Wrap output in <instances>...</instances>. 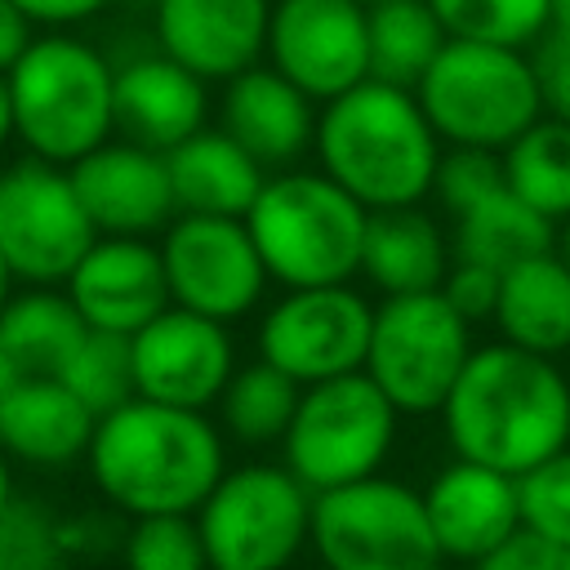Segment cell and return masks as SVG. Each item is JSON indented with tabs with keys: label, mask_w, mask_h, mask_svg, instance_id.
<instances>
[{
	"label": "cell",
	"mask_w": 570,
	"mask_h": 570,
	"mask_svg": "<svg viewBox=\"0 0 570 570\" xmlns=\"http://www.w3.org/2000/svg\"><path fill=\"white\" fill-rule=\"evenodd\" d=\"M365 218L370 209L352 200L334 178L285 169L263 183L245 227L272 281L285 289H312L347 285L361 272Z\"/></svg>",
	"instance_id": "cell-5"
},
{
	"label": "cell",
	"mask_w": 570,
	"mask_h": 570,
	"mask_svg": "<svg viewBox=\"0 0 570 570\" xmlns=\"http://www.w3.org/2000/svg\"><path fill=\"white\" fill-rule=\"evenodd\" d=\"M370 80L419 89L436 53L445 49V27L428 0H383L370 4Z\"/></svg>",
	"instance_id": "cell-28"
},
{
	"label": "cell",
	"mask_w": 570,
	"mask_h": 570,
	"mask_svg": "<svg viewBox=\"0 0 570 570\" xmlns=\"http://www.w3.org/2000/svg\"><path fill=\"white\" fill-rule=\"evenodd\" d=\"M62 517L36 499H13L0 512V570H67Z\"/></svg>",
	"instance_id": "cell-34"
},
{
	"label": "cell",
	"mask_w": 570,
	"mask_h": 570,
	"mask_svg": "<svg viewBox=\"0 0 570 570\" xmlns=\"http://www.w3.org/2000/svg\"><path fill=\"white\" fill-rule=\"evenodd\" d=\"M89 325L53 285H31L13 294L0 312V352L18 365L22 379H58L76 347L85 343Z\"/></svg>",
	"instance_id": "cell-27"
},
{
	"label": "cell",
	"mask_w": 570,
	"mask_h": 570,
	"mask_svg": "<svg viewBox=\"0 0 570 570\" xmlns=\"http://www.w3.org/2000/svg\"><path fill=\"white\" fill-rule=\"evenodd\" d=\"M94 490L120 517H196L227 472V441L200 410L125 401L102 414L85 454Z\"/></svg>",
	"instance_id": "cell-2"
},
{
	"label": "cell",
	"mask_w": 570,
	"mask_h": 570,
	"mask_svg": "<svg viewBox=\"0 0 570 570\" xmlns=\"http://www.w3.org/2000/svg\"><path fill=\"white\" fill-rule=\"evenodd\" d=\"M125 570H209L196 517H134L120 534Z\"/></svg>",
	"instance_id": "cell-33"
},
{
	"label": "cell",
	"mask_w": 570,
	"mask_h": 570,
	"mask_svg": "<svg viewBox=\"0 0 570 570\" xmlns=\"http://www.w3.org/2000/svg\"><path fill=\"white\" fill-rule=\"evenodd\" d=\"M423 508L441 557L463 566H476L521 530L517 476L468 459H450L432 472V481L423 485Z\"/></svg>",
	"instance_id": "cell-18"
},
{
	"label": "cell",
	"mask_w": 570,
	"mask_h": 570,
	"mask_svg": "<svg viewBox=\"0 0 570 570\" xmlns=\"http://www.w3.org/2000/svg\"><path fill=\"white\" fill-rule=\"evenodd\" d=\"M450 40L525 49L543 40L552 0H428Z\"/></svg>",
	"instance_id": "cell-31"
},
{
	"label": "cell",
	"mask_w": 570,
	"mask_h": 570,
	"mask_svg": "<svg viewBox=\"0 0 570 570\" xmlns=\"http://www.w3.org/2000/svg\"><path fill=\"white\" fill-rule=\"evenodd\" d=\"M450 263H454L450 236L441 232V223L428 209H419V205L370 209L365 245H361V276L383 298L441 289Z\"/></svg>",
	"instance_id": "cell-23"
},
{
	"label": "cell",
	"mask_w": 570,
	"mask_h": 570,
	"mask_svg": "<svg viewBox=\"0 0 570 570\" xmlns=\"http://www.w3.org/2000/svg\"><path fill=\"white\" fill-rule=\"evenodd\" d=\"M414 98L436 138L481 151L512 147L543 116L534 62L521 49L476 40H445Z\"/></svg>",
	"instance_id": "cell-6"
},
{
	"label": "cell",
	"mask_w": 570,
	"mask_h": 570,
	"mask_svg": "<svg viewBox=\"0 0 570 570\" xmlns=\"http://www.w3.org/2000/svg\"><path fill=\"white\" fill-rule=\"evenodd\" d=\"M396 423V405L374 387L365 370L312 383L298 392V410L281 441V463L312 494L365 481L392 454Z\"/></svg>",
	"instance_id": "cell-7"
},
{
	"label": "cell",
	"mask_w": 570,
	"mask_h": 570,
	"mask_svg": "<svg viewBox=\"0 0 570 570\" xmlns=\"http://www.w3.org/2000/svg\"><path fill=\"white\" fill-rule=\"evenodd\" d=\"M499 338L534 356L570 352V272L557 254H539L499 276Z\"/></svg>",
	"instance_id": "cell-25"
},
{
	"label": "cell",
	"mask_w": 570,
	"mask_h": 570,
	"mask_svg": "<svg viewBox=\"0 0 570 570\" xmlns=\"http://www.w3.org/2000/svg\"><path fill=\"white\" fill-rule=\"evenodd\" d=\"M134 387L142 401L209 410L218 405L227 379L236 374V343L227 325L196 316L187 307H165L134 338Z\"/></svg>",
	"instance_id": "cell-15"
},
{
	"label": "cell",
	"mask_w": 570,
	"mask_h": 570,
	"mask_svg": "<svg viewBox=\"0 0 570 570\" xmlns=\"http://www.w3.org/2000/svg\"><path fill=\"white\" fill-rule=\"evenodd\" d=\"M94 428V410L62 379H18L0 410V450L9 463L58 472L89 454Z\"/></svg>",
	"instance_id": "cell-22"
},
{
	"label": "cell",
	"mask_w": 570,
	"mask_h": 570,
	"mask_svg": "<svg viewBox=\"0 0 570 570\" xmlns=\"http://www.w3.org/2000/svg\"><path fill=\"white\" fill-rule=\"evenodd\" d=\"M160 263L169 281V303L218 325L249 316L272 281L245 218L178 214L160 232Z\"/></svg>",
	"instance_id": "cell-12"
},
{
	"label": "cell",
	"mask_w": 570,
	"mask_h": 570,
	"mask_svg": "<svg viewBox=\"0 0 570 570\" xmlns=\"http://www.w3.org/2000/svg\"><path fill=\"white\" fill-rule=\"evenodd\" d=\"M312 552L325 570H441L423 490L396 476H365L312 499Z\"/></svg>",
	"instance_id": "cell-8"
},
{
	"label": "cell",
	"mask_w": 570,
	"mask_h": 570,
	"mask_svg": "<svg viewBox=\"0 0 570 570\" xmlns=\"http://www.w3.org/2000/svg\"><path fill=\"white\" fill-rule=\"evenodd\" d=\"M98 240L71 174L40 156L0 169V258L22 285H58Z\"/></svg>",
	"instance_id": "cell-11"
},
{
	"label": "cell",
	"mask_w": 570,
	"mask_h": 570,
	"mask_svg": "<svg viewBox=\"0 0 570 570\" xmlns=\"http://www.w3.org/2000/svg\"><path fill=\"white\" fill-rule=\"evenodd\" d=\"M530 62H534V76H539L543 111H548L552 120H566V125H570V45L543 36V40H539V53H534Z\"/></svg>",
	"instance_id": "cell-39"
},
{
	"label": "cell",
	"mask_w": 570,
	"mask_h": 570,
	"mask_svg": "<svg viewBox=\"0 0 570 570\" xmlns=\"http://www.w3.org/2000/svg\"><path fill=\"white\" fill-rule=\"evenodd\" d=\"M267 0H156V45L200 80H232L267 49Z\"/></svg>",
	"instance_id": "cell-19"
},
{
	"label": "cell",
	"mask_w": 570,
	"mask_h": 570,
	"mask_svg": "<svg viewBox=\"0 0 570 570\" xmlns=\"http://www.w3.org/2000/svg\"><path fill=\"white\" fill-rule=\"evenodd\" d=\"M566 356H570V352H566Z\"/></svg>",
	"instance_id": "cell-50"
},
{
	"label": "cell",
	"mask_w": 570,
	"mask_h": 570,
	"mask_svg": "<svg viewBox=\"0 0 570 570\" xmlns=\"http://www.w3.org/2000/svg\"><path fill=\"white\" fill-rule=\"evenodd\" d=\"M374 307L352 285L285 289L258 321V361L289 374L298 387L356 374L365 365Z\"/></svg>",
	"instance_id": "cell-13"
},
{
	"label": "cell",
	"mask_w": 570,
	"mask_h": 570,
	"mask_svg": "<svg viewBox=\"0 0 570 570\" xmlns=\"http://www.w3.org/2000/svg\"><path fill=\"white\" fill-rule=\"evenodd\" d=\"M521 530L570 548V445L517 476Z\"/></svg>",
	"instance_id": "cell-35"
},
{
	"label": "cell",
	"mask_w": 570,
	"mask_h": 570,
	"mask_svg": "<svg viewBox=\"0 0 570 570\" xmlns=\"http://www.w3.org/2000/svg\"><path fill=\"white\" fill-rule=\"evenodd\" d=\"M129 4H151V9H156V0H129Z\"/></svg>",
	"instance_id": "cell-48"
},
{
	"label": "cell",
	"mask_w": 570,
	"mask_h": 570,
	"mask_svg": "<svg viewBox=\"0 0 570 570\" xmlns=\"http://www.w3.org/2000/svg\"><path fill=\"white\" fill-rule=\"evenodd\" d=\"M13 138V102H9V80L0 76V147Z\"/></svg>",
	"instance_id": "cell-43"
},
{
	"label": "cell",
	"mask_w": 570,
	"mask_h": 570,
	"mask_svg": "<svg viewBox=\"0 0 570 570\" xmlns=\"http://www.w3.org/2000/svg\"><path fill=\"white\" fill-rule=\"evenodd\" d=\"M441 294H445V303H450L468 325L494 321L499 272H490V267H472V263H450V272H445V281H441Z\"/></svg>",
	"instance_id": "cell-37"
},
{
	"label": "cell",
	"mask_w": 570,
	"mask_h": 570,
	"mask_svg": "<svg viewBox=\"0 0 570 570\" xmlns=\"http://www.w3.org/2000/svg\"><path fill=\"white\" fill-rule=\"evenodd\" d=\"M552 40H566L570 45V0H552V13H548V31Z\"/></svg>",
	"instance_id": "cell-42"
},
{
	"label": "cell",
	"mask_w": 570,
	"mask_h": 570,
	"mask_svg": "<svg viewBox=\"0 0 570 570\" xmlns=\"http://www.w3.org/2000/svg\"><path fill=\"white\" fill-rule=\"evenodd\" d=\"M552 254L566 263V272H570V218H561L557 223V240H552Z\"/></svg>",
	"instance_id": "cell-46"
},
{
	"label": "cell",
	"mask_w": 570,
	"mask_h": 570,
	"mask_svg": "<svg viewBox=\"0 0 570 570\" xmlns=\"http://www.w3.org/2000/svg\"><path fill=\"white\" fill-rule=\"evenodd\" d=\"M298 383L267 361L236 365L218 396V432L236 445H281L298 410Z\"/></svg>",
	"instance_id": "cell-29"
},
{
	"label": "cell",
	"mask_w": 570,
	"mask_h": 570,
	"mask_svg": "<svg viewBox=\"0 0 570 570\" xmlns=\"http://www.w3.org/2000/svg\"><path fill=\"white\" fill-rule=\"evenodd\" d=\"M71 187L98 236H151L178 218L169 165L160 151L134 147L125 138H107L71 169Z\"/></svg>",
	"instance_id": "cell-16"
},
{
	"label": "cell",
	"mask_w": 570,
	"mask_h": 570,
	"mask_svg": "<svg viewBox=\"0 0 570 570\" xmlns=\"http://www.w3.org/2000/svg\"><path fill=\"white\" fill-rule=\"evenodd\" d=\"M13 298V272L4 267V258H0V312H4V303Z\"/></svg>",
	"instance_id": "cell-47"
},
{
	"label": "cell",
	"mask_w": 570,
	"mask_h": 570,
	"mask_svg": "<svg viewBox=\"0 0 570 570\" xmlns=\"http://www.w3.org/2000/svg\"><path fill=\"white\" fill-rule=\"evenodd\" d=\"M472 356V325L441 289L383 298L370 321L365 374L396 414H441L450 387Z\"/></svg>",
	"instance_id": "cell-10"
},
{
	"label": "cell",
	"mask_w": 570,
	"mask_h": 570,
	"mask_svg": "<svg viewBox=\"0 0 570 570\" xmlns=\"http://www.w3.org/2000/svg\"><path fill=\"white\" fill-rule=\"evenodd\" d=\"M31 40H36V36H31L27 13H22L13 0H0V76H9V67L27 53Z\"/></svg>",
	"instance_id": "cell-41"
},
{
	"label": "cell",
	"mask_w": 570,
	"mask_h": 570,
	"mask_svg": "<svg viewBox=\"0 0 570 570\" xmlns=\"http://www.w3.org/2000/svg\"><path fill=\"white\" fill-rule=\"evenodd\" d=\"M552 240H557V223L534 214L517 191H508V183L499 191H490L485 200H476L472 209H463L450 227L454 263L490 267L499 276L525 258L552 254Z\"/></svg>",
	"instance_id": "cell-26"
},
{
	"label": "cell",
	"mask_w": 570,
	"mask_h": 570,
	"mask_svg": "<svg viewBox=\"0 0 570 570\" xmlns=\"http://www.w3.org/2000/svg\"><path fill=\"white\" fill-rule=\"evenodd\" d=\"M13 503V468H9V454L0 450V512Z\"/></svg>",
	"instance_id": "cell-45"
},
{
	"label": "cell",
	"mask_w": 570,
	"mask_h": 570,
	"mask_svg": "<svg viewBox=\"0 0 570 570\" xmlns=\"http://www.w3.org/2000/svg\"><path fill=\"white\" fill-rule=\"evenodd\" d=\"M205 116H209L205 80L191 76L169 53L151 49V53H134L129 62L116 67L111 120L125 142L165 156L178 142H187L191 134H200Z\"/></svg>",
	"instance_id": "cell-20"
},
{
	"label": "cell",
	"mask_w": 570,
	"mask_h": 570,
	"mask_svg": "<svg viewBox=\"0 0 570 570\" xmlns=\"http://www.w3.org/2000/svg\"><path fill=\"white\" fill-rule=\"evenodd\" d=\"M312 499L285 463L227 468L196 508L209 570H285L312 539Z\"/></svg>",
	"instance_id": "cell-9"
},
{
	"label": "cell",
	"mask_w": 570,
	"mask_h": 570,
	"mask_svg": "<svg viewBox=\"0 0 570 570\" xmlns=\"http://www.w3.org/2000/svg\"><path fill=\"white\" fill-rule=\"evenodd\" d=\"M18 379H22V374H18V365H13V361H9L4 352H0V410H4V401H9V392L18 387Z\"/></svg>",
	"instance_id": "cell-44"
},
{
	"label": "cell",
	"mask_w": 570,
	"mask_h": 570,
	"mask_svg": "<svg viewBox=\"0 0 570 570\" xmlns=\"http://www.w3.org/2000/svg\"><path fill=\"white\" fill-rule=\"evenodd\" d=\"M503 156V183L534 214L561 223L570 218V125L539 116Z\"/></svg>",
	"instance_id": "cell-30"
},
{
	"label": "cell",
	"mask_w": 570,
	"mask_h": 570,
	"mask_svg": "<svg viewBox=\"0 0 570 570\" xmlns=\"http://www.w3.org/2000/svg\"><path fill=\"white\" fill-rule=\"evenodd\" d=\"M499 187H503V156L499 151H481V147L441 151L436 178H432V196L441 200V209L450 218H459L463 209H472L476 200H485Z\"/></svg>",
	"instance_id": "cell-36"
},
{
	"label": "cell",
	"mask_w": 570,
	"mask_h": 570,
	"mask_svg": "<svg viewBox=\"0 0 570 570\" xmlns=\"http://www.w3.org/2000/svg\"><path fill=\"white\" fill-rule=\"evenodd\" d=\"M169 187L178 214H205V218H245L258 200L267 174L263 165L223 129H200L174 151H165Z\"/></svg>",
	"instance_id": "cell-24"
},
{
	"label": "cell",
	"mask_w": 570,
	"mask_h": 570,
	"mask_svg": "<svg viewBox=\"0 0 570 570\" xmlns=\"http://www.w3.org/2000/svg\"><path fill=\"white\" fill-rule=\"evenodd\" d=\"M321 174L365 209L419 205L432 191L441 138L410 89L361 80L316 120Z\"/></svg>",
	"instance_id": "cell-3"
},
{
	"label": "cell",
	"mask_w": 570,
	"mask_h": 570,
	"mask_svg": "<svg viewBox=\"0 0 570 570\" xmlns=\"http://www.w3.org/2000/svg\"><path fill=\"white\" fill-rule=\"evenodd\" d=\"M223 134H232L263 169L289 165L316 142L312 98L289 85L276 67H249L223 89Z\"/></svg>",
	"instance_id": "cell-21"
},
{
	"label": "cell",
	"mask_w": 570,
	"mask_h": 570,
	"mask_svg": "<svg viewBox=\"0 0 570 570\" xmlns=\"http://www.w3.org/2000/svg\"><path fill=\"white\" fill-rule=\"evenodd\" d=\"M58 379L94 410V419H102V414H111V410H120L125 401L138 396V387H134V347H129L125 334L89 330Z\"/></svg>",
	"instance_id": "cell-32"
},
{
	"label": "cell",
	"mask_w": 570,
	"mask_h": 570,
	"mask_svg": "<svg viewBox=\"0 0 570 570\" xmlns=\"http://www.w3.org/2000/svg\"><path fill=\"white\" fill-rule=\"evenodd\" d=\"M472 570H570V548L548 543V539H539L530 530H517L508 543H499Z\"/></svg>",
	"instance_id": "cell-38"
},
{
	"label": "cell",
	"mask_w": 570,
	"mask_h": 570,
	"mask_svg": "<svg viewBox=\"0 0 570 570\" xmlns=\"http://www.w3.org/2000/svg\"><path fill=\"white\" fill-rule=\"evenodd\" d=\"M267 58L312 102H334L370 80V13L356 0H276Z\"/></svg>",
	"instance_id": "cell-14"
},
{
	"label": "cell",
	"mask_w": 570,
	"mask_h": 570,
	"mask_svg": "<svg viewBox=\"0 0 570 570\" xmlns=\"http://www.w3.org/2000/svg\"><path fill=\"white\" fill-rule=\"evenodd\" d=\"M454 459L521 476L570 445V374L512 343L472 347L441 405Z\"/></svg>",
	"instance_id": "cell-1"
},
{
	"label": "cell",
	"mask_w": 570,
	"mask_h": 570,
	"mask_svg": "<svg viewBox=\"0 0 570 570\" xmlns=\"http://www.w3.org/2000/svg\"><path fill=\"white\" fill-rule=\"evenodd\" d=\"M62 285L85 325L102 334L134 338L165 307H174L160 245L142 236H98Z\"/></svg>",
	"instance_id": "cell-17"
},
{
	"label": "cell",
	"mask_w": 570,
	"mask_h": 570,
	"mask_svg": "<svg viewBox=\"0 0 570 570\" xmlns=\"http://www.w3.org/2000/svg\"><path fill=\"white\" fill-rule=\"evenodd\" d=\"M356 4H365V9H370V4H383V0H356Z\"/></svg>",
	"instance_id": "cell-49"
},
{
	"label": "cell",
	"mask_w": 570,
	"mask_h": 570,
	"mask_svg": "<svg viewBox=\"0 0 570 570\" xmlns=\"http://www.w3.org/2000/svg\"><path fill=\"white\" fill-rule=\"evenodd\" d=\"M4 80L13 102V134L31 156L49 165L71 169L80 156H89L116 134V67L107 62L102 49H94L80 36H36Z\"/></svg>",
	"instance_id": "cell-4"
},
{
	"label": "cell",
	"mask_w": 570,
	"mask_h": 570,
	"mask_svg": "<svg viewBox=\"0 0 570 570\" xmlns=\"http://www.w3.org/2000/svg\"><path fill=\"white\" fill-rule=\"evenodd\" d=\"M22 13H27V22L31 27H76V22H85V18H94V13H102L111 0H13Z\"/></svg>",
	"instance_id": "cell-40"
}]
</instances>
